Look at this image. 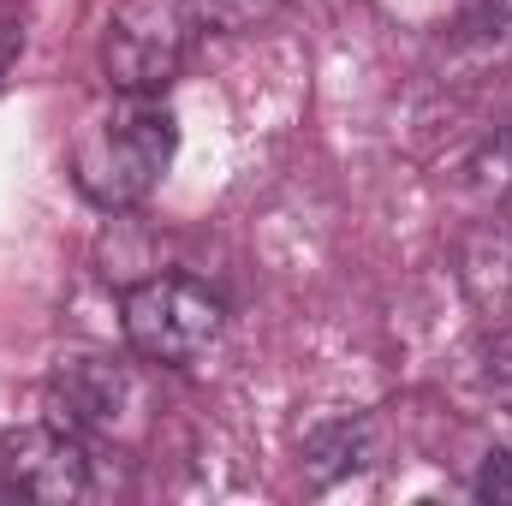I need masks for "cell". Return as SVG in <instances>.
<instances>
[{"label":"cell","instance_id":"obj_1","mask_svg":"<svg viewBox=\"0 0 512 506\" xmlns=\"http://www.w3.org/2000/svg\"><path fill=\"white\" fill-rule=\"evenodd\" d=\"M173 143H179V126L161 96L114 90V102L84 114V126L72 137V185L108 215L137 209L173 167Z\"/></svg>","mask_w":512,"mask_h":506},{"label":"cell","instance_id":"obj_2","mask_svg":"<svg viewBox=\"0 0 512 506\" xmlns=\"http://www.w3.org/2000/svg\"><path fill=\"white\" fill-rule=\"evenodd\" d=\"M191 0H120L102 30V72L120 96H167L197 48Z\"/></svg>","mask_w":512,"mask_h":506},{"label":"cell","instance_id":"obj_3","mask_svg":"<svg viewBox=\"0 0 512 506\" xmlns=\"http://www.w3.org/2000/svg\"><path fill=\"white\" fill-rule=\"evenodd\" d=\"M120 328H126V346L143 364H161V370H185L197 364L221 328H227V310L221 298L191 280V274H149L126 286V304H120Z\"/></svg>","mask_w":512,"mask_h":506},{"label":"cell","instance_id":"obj_4","mask_svg":"<svg viewBox=\"0 0 512 506\" xmlns=\"http://www.w3.org/2000/svg\"><path fill=\"white\" fill-rule=\"evenodd\" d=\"M0 495L12 501H84L90 495V447L66 423H24L0 435Z\"/></svg>","mask_w":512,"mask_h":506},{"label":"cell","instance_id":"obj_5","mask_svg":"<svg viewBox=\"0 0 512 506\" xmlns=\"http://www.w3.org/2000/svg\"><path fill=\"white\" fill-rule=\"evenodd\" d=\"M48 405H54V423H66L72 435H120L126 417L137 411V376L120 358L72 352L54 364Z\"/></svg>","mask_w":512,"mask_h":506},{"label":"cell","instance_id":"obj_6","mask_svg":"<svg viewBox=\"0 0 512 506\" xmlns=\"http://www.w3.org/2000/svg\"><path fill=\"white\" fill-rule=\"evenodd\" d=\"M197 24L203 30H221V36H245V30H262L286 12V0H191Z\"/></svg>","mask_w":512,"mask_h":506},{"label":"cell","instance_id":"obj_7","mask_svg":"<svg viewBox=\"0 0 512 506\" xmlns=\"http://www.w3.org/2000/svg\"><path fill=\"white\" fill-rule=\"evenodd\" d=\"M477 495L483 501H512V447L507 453H489V465L477 477Z\"/></svg>","mask_w":512,"mask_h":506},{"label":"cell","instance_id":"obj_8","mask_svg":"<svg viewBox=\"0 0 512 506\" xmlns=\"http://www.w3.org/2000/svg\"><path fill=\"white\" fill-rule=\"evenodd\" d=\"M18 48H24V24L0 18V84H6V72H12V60H18Z\"/></svg>","mask_w":512,"mask_h":506},{"label":"cell","instance_id":"obj_9","mask_svg":"<svg viewBox=\"0 0 512 506\" xmlns=\"http://www.w3.org/2000/svg\"><path fill=\"white\" fill-rule=\"evenodd\" d=\"M483 6H489V18H495L501 30H512V0H483Z\"/></svg>","mask_w":512,"mask_h":506}]
</instances>
